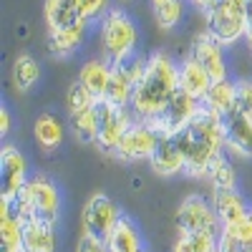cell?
Listing matches in <instances>:
<instances>
[{
	"label": "cell",
	"instance_id": "obj_14",
	"mask_svg": "<svg viewBox=\"0 0 252 252\" xmlns=\"http://www.w3.org/2000/svg\"><path fill=\"white\" fill-rule=\"evenodd\" d=\"M46 23L48 33H58L78 26H89L91 20L78 5V0H46Z\"/></svg>",
	"mask_w": 252,
	"mask_h": 252
},
{
	"label": "cell",
	"instance_id": "obj_16",
	"mask_svg": "<svg viewBox=\"0 0 252 252\" xmlns=\"http://www.w3.org/2000/svg\"><path fill=\"white\" fill-rule=\"evenodd\" d=\"M212 207H215L217 220H220L222 227L240 222L252 209L237 189H212Z\"/></svg>",
	"mask_w": 252,
	"mask_h": 252
},
{
	"label": "cell",
	"instance_id": "obj_15",
	"mask_svg": "<svg viewBox=\"0 0 252 252\" xmlns=\"http://www.w3.org/2000/svg\"><path fill=\"white\" fill-rule=\"evenodd\" d=\"M149 164H152V172L159 177H174L184 172V157H182V149H179L174 134L161 131Z\"/></svg>",
	"mask_w": 252,
	"mask_h": 252
},
{
	"label": "cell",
	"instance_id": "obj_20",
	"mask_svg": "<svg viewBox=\"0 0 252 252\" xmlns=\"http://www.w3.org/2000/svg\"><path fill=\"white\" fill-rule=\"evenodd\" d=\"M33 136L43 149L53 152L61 146L63 136H66V126H63V121L56 114H40L33 124Z\"/></svg>",
	"mask_w": 252,
	"mask_h": 252
},
{
	"label": "cell",
	"instance_id": "obj_18",
	"mask_svg": "<svg viewBox=\"0 0 252 252\" xmlns=\"http://www.w3.org/2000/svg\"><path fill=\"white\" fill-rule=\"evenodd\" d=\"M76 81L94 98H103V96H106V89H109V81H111V63L109 61H101V58L86 61L81 66Z\"/></svg>",
	"mask_w": 252,
	"mask_h": 252
},
{
	"label": "cell",
	"instance_id": "obj_4",
	"mask_svg": "<svg viewBox=\"0 0 252 252\" xmlns=\"http://www.w3.org/2000/svg\"><path fill=\"white\" fill-rule=\"evenodd\" d=\"M177 222V235H209V237H220L222 235V224L217 220V212L212 202H207L202 194H189L182 199V204L174 212Z\"/></svg>",
	"mask_w": 252,
	"mask_h": 252
},
{
	"label": "cell",
	"instance_id": "obj_39",
	"mask_svg": "<svg viewBox=\"0 0 252 252\" xmlns=\"http://www.w3.org/2000/svg\"><path fill=\"white\" fill-rule=\"evenodd\" d=\"M192 5H197V8H202V10H207V5L212 3V0H189Z\"/></svg>",
	"mask_w": 252,
	"mask_h": 252
},
{
	"label": "cell",
	"instance_id": "obj_5",
	"mask_svg": "<svg viewBox=\"0 0 252 252\" xmlns=\"http://www.w3.org/2000/svg\"><path fill=\"white\" fill-rule=\"evenodd\" d=\"M101 48L109 63H116L121 58H126L129 53H134L136 48V26L131 23L129 15H124L121 10H109L101 18Z\"/></svg>",
	"mask_w": 252,
	"mask_h": 252
},
{
	"label": "cell",
	"instance_id": "obj_17",
	"mask_svg": "<svg viewBox=\"0 0 252 252\" xmlns=\"http://www.w3.org/2000/svg\"><path fill=\"white\" fill-rule=\"evenodd\" d=\"M212 78H209V73L204 71V66L194 58V56H187L182 63H179V89L187 91L189 96L194 98H204L207 91L212 89Z\"/></svg>",
	"mask_w": 252,
	"mask_h": 252
},
{
	"label": "cell",
	"instance_id": "obj_41",
	"mask_svg": "<svg viewBox=\"0 0 252 252\" xmlns=\"http://www.w3.org/2000/svg\"><path fill=\"white\" fill-rule=\"evenodd\" d=\"M121 3H129V0H121Z\"/></svg>",
	"mask_w": 252,
	"mask_h": 252
},
{
	"label": "cell",
	"instance_id": "obj_22",
	"mask_svg": "<svg viewBox=\"0 0 252 252\" xmlns=\"http://www.w3.org/2000/svg\"><path fill=\"white\" fill-rule=\"evenodd\" d=\"M20 224L5 202H0V252H23V235H20Z\"/></svg>",
	"mask_w": 252,
	"mask_h": 252
},
{
	"label": "cell",
	"instance_id": "obj_23",
	"mask_svg": "<svg viewBox=\"0 0 252 252\" xmlns=\"http://www.w3.org/2000/svg\"><path fill=\"white\" fill-rule=\"evenodd\" d=\"M109 250L111 252H144V240L129 217H121L116 232L109 240Z\"/></svg>",
	"mask_w": 252,
	"mask_h": 252
},
{
	"label": "cell",
	"instance_id": "obj_10",
	"mask_svg": "<svg viewBox=\"0 0 252 252\" xmlns=\"http://www.w3.org/2000/svg\"><path fill=\"white\" fill-rule=\"evenodd\" d=\"M202 109V101L194 98V96H189L187 91H177L169 101H166V106L159 111V116L154 119V124L159 126L161 131L166 134H177L182 126H187L189 121H192Z\"/></svg>",
	"mask_w": 252,
	"mask_h": 252
},
{
	"label": "cell",
	"instance_id": "obj_31",
	"mask_svg": "<svg viewBox=\"0 0 252 252\" xmlns=\"http://www.w3.org/2000/svg\"><path fill=\"white\" fill-rule=\"evenodd\" d=\"M96 101H98V98H94L86 89L81 86L78 81H73L71 86H68V94H66V106H68V114H71V116H73V114H81V111H86V109H91Z\"/></svg>",
	"mask_w": 252,
	"mask_h": 252
},
{
	"label": "cell",
	"instance_id": "obj_3",
	"mask_svg": "<svg viewBox=\"0 0 252 252\" xmlns=\"http://www.w3.org/2000/svg\"><path fill=\"white\" fill-rule=\"evenodd\" d=\"M250 0H212L204 10V33H209L220 46H232L245 38Z\"/></svg>",
	"mask_w": 252,
	"mask_h": 252
},
{
	"label": "cell",
	"instance_id": "obj_38",
	"mask_svg": "<svg viewBox=\"0 0 252 252\" xmlns=\"http://www.w3.org/2000/svg\"><path fill=\"white\" fill-rule=\"evenodd\" d=\"M245 40L252 51V3L247 5V20H245Z\"/></svg>",
	"mask_w": 252,
	"mask_h": 252
},
{
	"label": "cell",
	"instance_id": "obj_36",
	"mask_svg": "<svg viewBox=\"0 0 252 252\" xmlns=\"http://www.w3.org/2000/svg\"><path fill=\"white\" fill-rule=\"evenodd\" d=\"M220 252H252V245L237 242L227 235H220Z\"/></svg>",
	"mask_w": 252,
	"mask_h": 252
},
{
	"label": "cell",
	"instance_id": "obj_32",
	"mask_svg": "<svg viewBox=\"0 0 252 252\" xmlns=\"http://www.w3.org/2000/svg\"><path fill=\"white\" fill-rule=\"evenodd\" d=\"M222 235L227 237H232L237 242H245V245H252V209L235 224H229V227H222Z\"/></svg>",
	"mask_w": 252,
	"mask_h": 252
},
{
	"label": "cell",
	"instance_id": "obj_27",
	"mask_svg": "<svg viewBox=\"0 0 252 252\" xmlns=\"http://www.w3.org/2000/svg\"><path fill=\"white\" fill-rule=\"evenodd\" d=\"M71 134L81 144H96V136H98V111H96V103L91 109L71 116Z\"/></svg>",
	"mask_w": 252,
	"mask_h": 252
},
{
	"label": "cell",
	"instance_id": "obj_34",
	"mask_svg": "<svg viewBox=\"0 0 252 252\" xmlns=\"http://www.w3.org/2000/svg\"><path fill=\"white\" fill-rule=\"evenodd\" d=\"M78 5L83 8L89 20H96V18H103L109 13V0H78Z\"/></svg>",
	"mask_w": 252,
	"mask_h": 252
},
{
	"label": "cell",
	"instance_id": "obj_29",
	"mask_svg": "<svg viewBox=\"0 0 252 252\" xmlns=\"http://www.w3.org/2000/svg\"><path fill=\"white\" fill-rule=\"evenodd\" d=\"M184 10H187L184 0H166V3H161V5L154 8V20L159 23V28L169 31V28H174V26L182 23Z\"/></svg>",
	"mask_w": 252,
	"mask_h": 252
},
{
	"label": "cell",
	"instance_id": "obj_24",
	"mask_svg": "<svg viewBox=\"0 0 252 252\" xmlns=\"http://www.w3.org/2000/svg\"><path fill=\"white\" fill-rule=\"evenodd\" d=\"M38 78H40L38 61L31 53H20L13 61V86H15V91H20V94L31 91L38 83Z\"/></svg>",
	"mask_w": 252,
	"mask_h": 252
},
{
	"label": "cell",
	"instance_id": "obj_7",
	"mask_svg": "<svg viewBox=\"0 0 252 252\" xmlns=\"http://www.w3.org/2000/svg\"><path fill=\"white\" fill-rule=\"evenodd\" d=\"M96 111H98V136H96V146L103 152L114 157L119 144L124 139V134L129 131V126L134 124L131 109H119L114 103L98 98L96 101Z\"/></svg>",
	"mask_w": 252,
	"mask_h": 252
},
{
	"label": "cell",
	"instance_id": "obj_19",
	"mask_svg": "<svg viewBox=\"0 0 252 252\" xmlns=\"http://www.w3.org/2000/svg\"><path fill=\"white\" fill-rule=\"evenodd\" d=\"M23 252H56L58 237H56V227L43 224V222H23Z\"/></svg>",
	"mask_w": 252,
	"mask_h": 252
},
{
	"label": "cell",
	"instance_id": "obj_37",
	"mask_svg": "<svg viewBox=\"0 0 252 252\" xmlns=\"http://www.w3.org/2000/svg\"><path fill=\"white\" fill-rule=\"evenodd\" d=\"M10 126H13L10 111H8V106H3V109H0V134L8 136V134H10Z\"/></svg>",
	"mask_w": 252,
	"mask_h": 252
},
{
	"label": "cell",
	"instance_id": "obj_1",
	"mask_svg": "<svg viewBox=\"0 0 252 252\" xmlns=\"http://www.w3.org/2000/svg\"><path fill=\"white\" fill-rule=\"evenodd\" d=\"M174 139L184 157V174L194 179H207L212 161L227 152L222 116L204 106L192 121L174 134Z\"/></svg>",
	"mask_w": 252,
	"mask_h": 252
},
{
	"label": "cell",
	"instance_id": "obj_11",
	"mask_svg": "<svg viewBox=\"0 0 252 252\" xmlns=\"http://www.w3.org/2000/svg\"><path fill=\"white\" fill-rule=\"evenodd\" d=\"M26 157L13 144H5L0 152V199H13L28 184Z\"/></svg>",
	"mask_w": 252,
	"mask_h": 252
},
{
	"label": "cell",
	"instance_id": "obj_26",
	"mask_svg": "<svg viewBox=\"0 0 252 252\" xmlns=\"http://www.w3.org/2000/svg\"><path fill=\"white\" fill-rule=\"evenodd\" d=\"M111 68H114V73H119L126 83H129V86L136 89L139 83H141V78H144V73H146V68H149V58L134 51V53H129L126 58L111 63Z\"/></svg>",
	"mask_w": 252,
	"mask_h": 252
},
{
	"label": "cell",
	"instance_id": "obj_9",
	"mask_svg": "<svg viewBox=\"0 0 252 252\" xmlns=\"http://www.w3.org/2000/svg\"><path fill=\"white\" fill-rule=\"evenodd\" d=\"M26 194H28V199H31L33 220L56 227L58 215H61V194H58V187H56L51 179H46V177H35V179H28Z\"/></svg>",
	"mask_w": 252,
	"mask_h": 252
},
{
	"label": "cell",
	"instance_id": "obj_13",
	"mask_svg": "<svg viewBox=\"0 0 252 252\" xmlns=\"http://www.w3.org/2000/svg\"><path fill=\"white\" fill-rule=\"evenodd\" d=\"M222 48L224 46H220L209 33H199L192 40V51H189V56H194L202 63L204 71L209 73V78H212L215 83L227 81V61H224Z\"/></svg>",
	"mask_w": 252,
	"mask_h": 252
},
{
	"label": "cell",
	"instance_id": "obj_30",
	"mask_svg": "<svg viewBox=\"0 0 252 252\" xmlns=\"http://www.w3.org/2000/svg\"><path fill=\"white\" fill-rule=\"evenodd\" d=\"M172 252H220V237L209 235H182Z\"/></svg>",
	"mask_w": 252,
	"mask_h": 252
},
{
	"label": "cell",
	"instance_id": "obj_33",
	"mask_svg": "<svg viewBox=\"0 0 252 252\" xmlns=\"http://www.w3.org/2000/svg\"><path fill=\"white\" fill-rule=\"evenodd\" d=\"M235 109L252 119V81H237V96H235Z\"/></svg>",
	"mask_w": 252,
	"mask_h": 252
},
{
	"label": "cell",
	"instance_id": "obj_35",
	"mask_svg": "<svg viewBox=\"0 0 252 252\" xmlns=\"http://www.w3.org/2000/svg\"><path fill=\"white\" fill-rule=\"evenodd\" d=\"M76 252H111V250H109V242H101L96 237H89V235L81 232L78 245H76Z\"/></svg>",
	"mask_w": 252,
	"mask_h": 252
},
{
	"label": "cell",
	"instance_id": "obj_25",
	"mask_svg": "<svg viewBox=\"0 0 252 252\" xmlns=\"http://www.w3.org/2000/svg\"><path fill=\"white\" fill-rule=\"evenodd\" d=\"M86 31H89V26H78V28H71V31L48 33V51H51V56H56V58L71 56V53L83 43Z\"/></svg>",
	"mask_w": 252,
	"mask_h": 252
},
{
	"label": "cell",
	"instance_id": "obj_6",
	"mask_svg": "<svg viewBox=\"0 0 252 252\" xmlns=\"http://www.w3.org/2000/svg\"><path fill=\"white\" fill-rule=\"evenodd\" d=\"M121 217L124 215L116 207V202H111V197H106L103 192H96L89 197V202L83 204V212H81L83 235L96 237L101 242H109L111 235L116 232Z\"/></svg>",
	"mask_w": 252,
	"mask_h": 252
},
{
	"label": "cell",
	"instance_id": "obj_2",
	"mask_svg": "<svg viewBox=\"0 0 252 252\" xmlns=\"http://www.w3.org/2000/svg\"><path fill=\"white\" fill-rule=\"evenodd\" d=\"M179 91V66L166 53H152L149 68L131 96V116L134 121H154L159 111L166 106Z\"/></svg>",
	"mask_w": 252,
	"mask_h": 252
},
{
	"label": "cell",
	"instance_id": "obj_40",
	"mask_svg": "<svg viewBox=\"0 0 252 252\" xmlns=\"http://www.w3.org/2000/svg\"><path fill=\"white\" fill-rule=\"evenodd\" d=\"M161 3H166V0H152V5L157 8V5H161Z\"/></svg>",
	"mask_w": 252,
	"mask_h": 252
},
{
	"label": "cell",
	"instance_id": "obj_28",
	"mask_svg": "<svg viewBox=\"0 0 252 252\" xmlns=\"http://www.w3.org/2000/svg\"><path fill=\"white\" fill-rule=\"evenodd\" d=\"M207 179L212 182V189H237L235 182H237V172H235V166L232 161H229L227 152L220 154L212 166H209V172H207Z\"/></svg>",
	"mask_w": 252,
	"mask_h": 252
},
{
	"label": "cell",
	"instance_id": "obj_12",
	"mask_svg": "<svg viewBox=\"0 0 252 252\" xmlns=\"http://www.w3.org/2000/svg\"><path fill=\"white\" fill-rule=\"evenodd\" d=\"M222 126L227 136V154L250 159L252 157V119L232 109L222 116Z\"/></svg>",
	"mask_w": 252,
	"mask_h": 252
},
{
	"label": "cell",
	"instance_id": "obj_8",
	"mask_svg": "<svg viewBox=\"0 0 252 252\" xmlns=\"http://www.w3.org/2000/svg\"><path fill=\"white\" fill-rule=\"evenodd\" d=\"M159 136H161V129L154 121H134L129 126V131L124 134L114 157L119 161H149L157 149Z\"/></svg>",
	"mask_w": 252,
	"mask_h": 252
},
{
	"label": "cell",
	"instance_id": "obj_21",
	"mask_svg": "<svg viewBox=\"0 0 252 252\" xmlns=\"http://www.w3.org/2000/svg\"><path fill=\"white\" fill-rule=\"evenodd\" d=\"M235 96H237V83L227 78V81L212 83V89H209L207 96L202 98V106L220 114V116H224L227 111L235 109Z\"/></svg>",
	"mask_w": 252,
	"mask_h": 252
}]
</instances>
